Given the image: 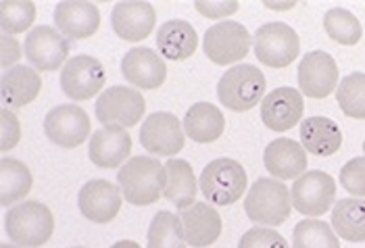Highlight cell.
Returning a JSON list of instances; mask_svg holds the SVG:
<instances>
[{"instance_id": "cell-1", "label": "cell", "mask_w": 365, "mask_h": 248, "mask_svg": "<svg viewBox=\"0 0 365 248\" xmlns=\"http://www.w3.org/2000/svg\"><path fill=\"white\" fill-rule=\"evenodd\" d=\"M117 182L130 205L146 207L161 200L168 186V169L153 157L138 155L121 165Z\"/></svg>"}, {"instance_id": "cell-2", "label": "cell", "mask_w": 365, "mask_h": 248, "mask_svg": "<svg viewBox=\"0 0 365 248\" xmlns=\"http://www.w3.org/2000/svg\"><path fill=\"white\" fill-rule=\"evenodd\" d=\"M4 232L17 247H44L55 232V215L44 202L26 200L4 215Z\"/></svg>"}, {"instance_id": "cell-3", "label": "cell", "mask_w": 365, "mask_h": 248, "mask_svg": "<svg viewBox=\"0 0 365 248\" xmlns=\"http://www.w3.org/2000/svg\"><path fill=\"white\" fill-rule=\"evenodd\" d=\"M267 80L263 71L255 65H234L220 78L217 98L234 113L255 109L265 98Z\"/></svg>"}, {"instance_id": "cell-4", "label": "cell", "mask_w": 365, "mask_h": 248, "mask_svg": "<svg viewBox=\"0 0 365 248\" xmlns=\"http://www.w3.org/2000/svg\"><path fill=\"white\" fill-rule=\"evenodd\" d=\"M247 171L234 159H215L202 169L198 186L215 207H230L247 192Z\"/></svg>"}, {"instance_id": "cell-5", "label": "cell", "mask_w": 365, "mask_h": 248, "mask_svg": "<svg viewBox=\"0 0 365 248\" xmlns=\"http://www.w3.org/2000/svg\"><path fill=\"white\" fill-rule=\"evenodd\" d=\"M292 198L280 180L259 177L245 198V211L249 219L261 225H280L290 217Z\"/></svg>"}, {"instance_id": "cell-6", "label": "cell", "mask_w": 365, "mask_h": 248, "mask_svg": "<svg viewBox=\"0 0 365 248\" xmlns=\"http://www.w3.org/2000/svg\"><path fill=\"white\" fill-rule=\"evenodd\" d=\"M253 48L257 58L272 69H284L292 65L301 51L299 33L282 21L265 24L255 31Z\"/></svg>"}, {"instance_id": "cell-7", "label": "cell", "mask_w": 365, "mask_h": 248, "mask_svg": "<svg viewBox=\"0 0 365 248\" xmlns=\"http://www.w3.org/2000/svg\"><path fill=\"white\" fill-rule=\"evenodd\" d=\"M96 119L105 128H132L146 113V103L142 94L128 86H113L105 90L96 100Z\"/></svg>"}, {"instance_id": "cell-8", "label": "cell", "mask_w": 365, "mask_h": 248, "mask_svg": "<svg viewBox=\"0 0 365 248\" xmlns=\"http://www.w3.org/2000/svg\"><path fill=\"white\" fill-rule=\"evenodd\" d=\"M253 46L249 29L236 21H222L205 31L202 51L215 65H232L242 61Z\"/></svg>"}, {"instance_id": "cell-9", "label": "cell", "mask_w": 365, "mask_h": 248, "mask_svg": "<svg viewBox=\"0 0 365 248\" xmlns=\"http://www.w3.org/2000/svg\"><path fill=\"white\" fill-rule=\"evenodd\" d=\"M292 207L301 213L317 219L332 209L336 200V182L326 171H305L290 190Z\"/></svg>"}, {"instance_id": "cell-10", "label": "cell", "mask_w": 365, "mask_h": 248, "mask_svg": "<svg viewBox=\"0 0 365 248\" xmlns=\"http://www.w3.org/2000/svg\"><path fill=\"white\" fill-rule=\"evenodd\" d=\"M107 82V71L98 58L80 55L69 58L61 69V90L71 100L94 98Z\"/></svg>"}, {"instance_id": "cell-11", "label": "cell", "mask_w": 365, "mask_h": 248, "mask_svg": "<svg viewBox=\"0 0 365 248\" xmlns=\"http://www.w3.org/2000/svg\"><path fill=\"white\" fill-rule=\"evenodd\" d=\"M24 51L28 56L29 65L36 71H56L61 65H65L69 58V40L48 26L31 28L26 36Z\"/></svg>"}, {"instance_id": "cell-12", "label": "cell", "mask_w": 365, "mask_h": 248, "mask_svg": "<svg viewBox=\"0 0 365 248\" xmlns=\"http://www.w3.org/2000/svg\"><path fill=\"white\" fill-rule=\"evenodd\" d=\"M186 132L171 113H153L140 128V144L157 157H173L184 148Z\"/></svg>"}, {"instance_id": "cell-13", "label": "cell", "mask_w": 365, "mask_h": 248, "mask_svg": "<svg viewBox=\"0 0 365 248\" xmlns=\"http://www.w3.org/2000/svg\"><path fill=\"white\" fill-rule=\"evenodd\" d=\"M44 134L61 148H78L90 136V117L78 105H61L46 113Z\"/></svg>"}, {"instance_id": "cell-14", "label": "cell", "mask_w": 365, "mask_h": 248, "mask_svg": "<svg viewBox=\"0 0 365 248\" xmlns=\"http://www.w3.org/2000/svg\"><path fill=\"white\" fill-rule=\"evenodd\" d=\"M299 88L309 98H326L338 86V65L332 55L324 51H313L299 63Z\"/></svg>"}, {"instance_id": "cell-15", "label": "cell", "mask_w": 365, "mask_h": 248, "mask_svg": "<svg viewBox=\"0 0 365 248\" xmlns=\"http://www.w3.org/2000/svg\"><path fill=\"white\" fill-rule=\"evenodd\" d=\"M303 94L294 88H276L261 100V121L272 132H288L303 119Z\"/></svg>"}, {"instance_id": "cell-16", "label": "cell", "mask_w": 365, "mask_h": 248, "mask_svg": "<svg viewBox=\"0 0 365 248\" xmlns=\"http://www.w3.org/2000/svg\"><path fill=\"white\" fill-rule=\"evenodd\" d=\"M121 188L109 180H90L78 194V207L86 219L94 223H109L121 209Z\"/></svg>"}, {"instance_id": "cell-17", "label": "cell", "mask_w": 365, "mask_h": 248, "mask_svg": "<svg viewBox=\"0 0 365 248\" xmlns=\"http://www.w3.org/2000/svg\"><path fill=\"white\" fill-rule=\"evenodd\" d=\"M157 24V13L150 2L125 0L117 2L111 13V26L115 33L125 42H142L150 36Z\"/></svg>"}, {"instance_id": "cell-18", "label": "cell", "mask_w": 365, "mask_h": 248, "mask_svg": "<svg viewBox=\"0 0 365 248\" xmlns=\"http://www.w3.org/2000/svg\"><path fill=\"white\" fill-rule=\"evenodd\" d=\"M121 73L136 88L157 90L168 80V65L155 51L146 46H138L125 53L121 61Z\"/></svg>"}, {"instance_id": "cell-19", "label": "cell", "mask_w": 365, "mask_h": 248, "mask_svg": "<svg viewBox=\"0 0 365 248\" xmlns=\"http://www.w3.org/2000/svg\"><path fill=\"white\" fill-rule=\"evenodd\" d=\"M55 26L67 40L92 38L101 28V13L92 2L67 0L55 9Z\"/></svg>"}, {"instance_id": "cell-20", "label": "cell", "mask_w": 365, "mask_h": 248, "mask_svg": "<svg viewBox=\"0 0 365 248\" xmlns=\"http://www.w3.org/2000/svg\"><path fill=\"white\" fill-rule=\"evenodd\" d=\"M180 219L184 225L186 244L192 248L211 247L222 236V217L215 207L207 202H195L192 207L184 209Z\"/></svg>"}, {"instance_id": "cell-21", "label": "cell", "mask_w": 365, "mask_h": 248, "mask_svg": "<svg viewBox=\"0 0 365 248\" xmlns=\"http://www.w3.org/2000/svg\"><path fill=\"white\" fill-rule=\"evenodd\" d=\"M265 169L276 180H297L307 171V153L303 144L290 138H278L267 144L263 153Z\"/></svg>"}, {"instance_id": "cell-22", "label": "cell", "mask_w": 365, "mask_h": 248, "mask_svg": "<svg viewBox=\"0 0 365 248\" xmlns=\"http://www.w3.org/2000/svg\"><path fill=\"white\" fill-rule=\"evenodd\" d=\"M88 155L90 161L101 169L123 165L132 155V136L123 128H103L92 134Z\"/></svg>"}, {"instance_id": "cell-23", "label": "cell", "mask_w": 365, "mask_h": 248, "mask_svg": "<svg viewBox=\"0 0 365 248\" xmlns=\"http://www.w3.org/2000/svg\"><path fill=\"white\" fill-rule=\"evenodd\" d=\"M42 90V80L38 71L28 65H15L13 69L4 71L2 82H0V94L2 103L6 107H26L38 98Z\"/></svg>"}, {"instance_id": "cell-24", "label": "cell", "mask_w": 365, "mask_h": 248, "mask_svg": "<svg viewBox=\"0 0 365 248\" xmlns=\"http://www.w3.org/2000/svg\"><path fill=\"white\" fill-rule=\"evenodd\" d=\"M157 48L168 61H186L197 53V31L188 21L171 19L157 31Z\"/></svg>"}, {"instance_id": "cell-25", "label": "cell", "mask_w": 365, "mask_h": 248, "mask_svg": "<svg viewBox=\"0 0 365 248\" xmlns=\"http://www.w3.org/2000/svg\"><path fill=\"white\" fill-rule=\"evenodd\" d=\"M301 144L315 157H332L342 144V132L330 117H307L301 121Z\"/></svg>"}, {"instance_id": "cell-26", "label": "cell", "mask_w": 365, "mask_h": 248, "mask_svg": "<svg viewBox=\"0 0 365 248\" xmlns=\"http://www.w3.org/2000/svg\"><path fill=\"white\" fill-rule=\"evenodd\" d=\"M225 119L222 110L211 103H197L184 115V132L198 144H211L222 138Z\"/></svg>"}, {"instance_id": "cell-27", "label": "cell", "mask_w": 365, "mask_h": 248, "mask_svg": "<svg viewBox=\"0 0 365 248\" xmlns=\"http://www.w3.org/2000/svg\"><path fill=\"white\" fill-rule=\"evenodd\" d=\"M165 169H168V186L163 196L180 211L192 207L197 202L198 192L195 169L184 159H169Z\"/></svg>"}, {"instance_id": "cell-28", "label": "cell", "mask_w": 365, "mask_h": 248, "mask_svg": "<svg viewBox=\"0 0 365 248\" xmlns=\"http://www.w3.org/2000/svg\"><path fill=\"white\" fill-rule=\"evenodd\" d=\"M332 229L346 242H365V200L342 198L332 209Z\"/></svg>"}, {"instance_id": "cell-29", "label": "cell", "mask_w": 365, "mask_h": 248, "mask_svg": "<svg viewBox=\"0 0 365 248\" xmlns=\"http://www.w3.org/2000/svg\"><path fill=\"white\" fill-rule=\"evenodd\" d=\"M34 175L29 167L17 159H2L0 163V205L11 207L26 198L31 190Z\"/></svg>"}, {"instance_id": "cell-30", "label": "cell", "mask_w": 365, "mask_h": 248, "mask_svg": "<svg viewBox=\"0 0 365 248\" xmlns=\"http://www.w3.org/2000/svg\"><path fill=\"white\" fill-rule=\"evenodd\" d=\"M146 240H148V248H186L184 225L180 215L159 211L150 221Z\"/></svg>"}, {"instance_id": "cell-31", "label": "cell", "mask_w": 365, "mask_h": 248, "mask_svg": "<svg viewBox=\"0 0 365 248\" xmlns=\"http://www.w3.org/2000/svg\"><path fill=\"white\" fill-rule=\"evenodd\" d=\"M292 248H340V242L330 223L307 217L292 229Z\"/></svg>"}, {"instance_id": "cell-32", "label": "cell", "mask_w": 365, "mask_h": 248, "mask_svg": "<svg viewBox=\"0 0 365 248\" xmlns=\"http://www.w3.org/2000/svg\"><path fill=\"white\" fill-rule=\"evenodd\" d=\"M324 29L334 42L342 46H355L364 36L359 19L346 9H330L324 15Z\"/></svg>"}, {"instance_id": "cell-33", "label": "cell", "mask_w": 365, "mask_h": 248, "mask_svg": "<svg viewBox=\"0 0 365 248\" xmlns=\"http://www.w3.org/2000/svg\"><path fill=\"white\" fill-rule=\"evenodd\" d=\"M336 100L346 117L365 119V73H349L338 82Z\"/></svg>"}, {"instance_id": "cell-34", "label": "cell", "mask_w": 365, "mask_h": 248, "mask_svg": "<svg viewBox=\"0 0 365 248\" xmlns=\"http://www.w3.org/2000/svg\"><path fill=\"white\" fill-rule=\"evenodd\" d=\"M36 21V4L31 0H2L0 2V28L2 33L17 36L29 31Z\"/></svg>"}, {"instance_id": "cell-35", "label": "cell", "mask_w": 365, "mask_h": 248, "mask_svg": "<svg viewBox=\"0 0 365 248\" xmlns=\"http://www.w3.org/2000/svg\"><path fill=\"white\" fill-rule=\"evenodd\" d=\"M340 184L349 194L365 198V157H355L340 169Z\"/></svg>"}, {"instance_id": "cell-36", "label": "cell", "mask_w": 365, "mask_h": 248, "mask_svg": "<svg viewBox=\"0 0 365 248\" xmlns=\"http://www.w3.org/2000/svg\"><path fill=\"white\" fill-rule=\"evenodd\" d=\"M238 248H288L280 232L263 227H251L238 242Z\"/></svg>"}, {"instance_id": "cell-37", "label": "cell", "mask_w": 365, "mask_h": 248, "mask_svg": "<svg viewBox=\"0 0 365 248\" xmlns=\"http://www.w3.org/2000/svg\"><path fill=\"white\" fill-rule=\"evenodd\" d=\"M0 150L6 153L11 148H15L21 140V123L17 119L15 113L9 109L0 110Z\"/></svg>"}, {"instance_id": "cell-38", "label": "cell", "mask_w": 365, "mask_h": 248, "mask_svg": "<svg viewBox=\"0 0 365 248\" xmlns=\"http://www.w3.org/2000/svg\"><path fill=\"white\" fill-rule=\"evenodd\" d=\"M238 6L240 4L236 0H200V2H195V9L207 19H225V17L234 15L238 11Z\"/></svg>"}, {"instance_id": "cell-39", "label": "cell", "mask_w": 365, "mask_h": 248, "mask_svg": "<svg viewBox=\"0 0 365 248\" xmlns=\"http://www.w3.org/2000/svg\"><path fill=\"white\" fill-rule=\"evenodd\" d=\"M2 51H0V61H2V69L9 71L17 65V61L21 58V44L17 42L15 36H9V33H2Z\"/></svg>"}, {"instance_id": "cell-40", "label": "cell", "mask_w": 365, "mask_h": 248, "mask_svg": "<svg viewBox=\"0 0 365 248\" xmlns=\"http://www.w3.org/2000/svg\"><path fill=\"white\" fill-rule=\"evenodd\" d=\"M265 6L267 9H276V11H284V9H292L294 2H282V4H278V2H265Z\"/></svg>"}, {"instance_id": "cell-41", "label": "cell", "mask_w": 365, "mask_h": 248, "mask_svg": "<svg viewBox=\"0 0 365 248\" xmlns=\"http://www.w3.org/2000/svg\"><path fill=\"white\" fill-rule=\"evenodd\" d=\"M111 248H142L138 242H134V240H119V242H115Z\"/></svg>"}, {"instance_id": "cell-42", "label": "cell", "mask_w": 365, "mask_h": 248, "mask_svg": "<svg viewBox=\"0 0 365 248\" xmlns=\"http://www.w3.org/2000/svg\"><path fill=\"white\" fill-rule=\"evenodd\" d=\"M0 248H17V247H13V244H2Z\"/></svg>"}, {"instance_id": "cell-43", "label": "cell", "mask_w": 365, "mask_h": 248, "mask_svg": "<svg viewBox=\"0 0 365 248\" xmlns=\"http://www.w3.org/2000/svg\"><path fill=\"white\" fill-rule=\"evenodd\" d=\"M364 150H365V142H364Z\"/></svg>"}, {"instance_id": "cell-44", "label": "cell", "mask_w": 365, "mask_h": 248, "mask_svg": "<svg viewBox=\"0 0 365 248\" xmlns=\"http://www.w3.org/2000/svg\"><path fill=\"white\" fill-rule=\"evenodd\" d=\"M76 248H82V247H76Z\"/></svg>"}]
</instances>
